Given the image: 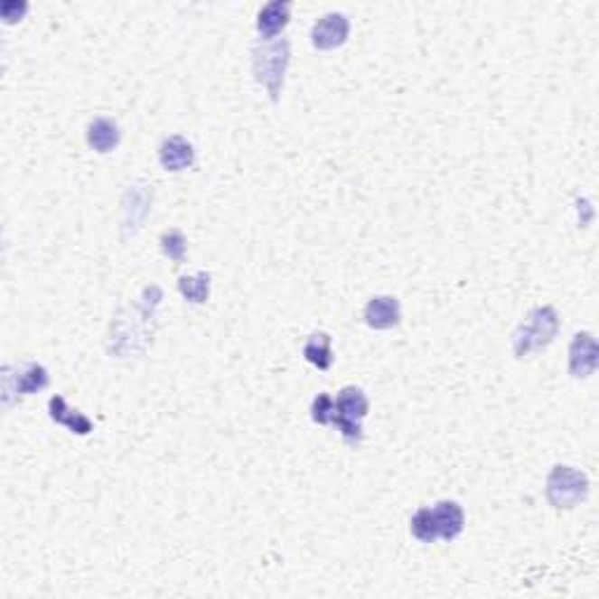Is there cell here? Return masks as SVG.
Wrapping results in <instances>:
<instances>
[{
    "mask_svg": "<svg viewBox=\"0 0 599 599\" xmlns=\"http://www.w3.org/2000/svg\"><path fill=\"white\" fill-rule=\"evenodd\" d=\"M251 57L256 82L267 89L272 101H279L285 70L291 63V42H288V38H272V41L256 42Z\"/></svg>",
    "mask_w": 599,
    "mask_h": 599,
    "instance_id": "1",
    "label": "cell"
},
{
    "mask_svg": "<svg viewBox=\"0 0 599 599\" xmlns=\"http://www.w3.org/2000/svg\"><path fill=\"white\" fill-rule=\"evenodd\" d=\"M559 331V316L553 307H534L527 316L525 323L518 325V331L513 332V354L518 359L541 351L543 347H548L555 340Z\"/></svg>",
    "mask_w": 599,
    "mask_h": 599,
    "instance_id": "2",
    "label": "cell"
},
{
    "mask_svg": "<svg viewBox=\"0 0 599 599\" xmlns=\"http://www.w3.org/2000/svg\"><path fill=\"white\" fill-rule=\"evenodd\" d=\"M590 491V480L588 475L578 471L574 466H565V463H557V466L550 471L548 482H546V497L553 503L555 508H576L578 503H583L588 499Z\"/></svg>",
    "mask_w": 599,
    "mask_h": 599,
    "instance_id": "3",
    "label": "cell"
},
{
    "mask_svg": "<svg viewBox=\"0 0 599 599\" xmlns=\"http://www.w3.org/2000/svg\"><path fill=\"white\" fill-rule=\"evenodd\" d=\"M50 384V372L41 363H19L3 368V403L5 407H12L23 396H33Z\"/></svg>",
    "mask_w": 599,
    "mask_h": 599,
    "instance_id": "4",
    "label": "cell"
},
{
    "mask_svg": "<svg viewBox=\"0 0 599 599\" xmlns=\"http://www.w3.org/2000/svg\"><path fill=\"white\" fill-rule=\"evenodd\" d=\"M349 31H351V22H349L347 14H342V12H328V14L316 19L309 38H312V45L319 51H331L347 42Z\"/></svg>",
    "mask_w": 599,
    "mask_h": 599,
    "instance_id": "5",
    "label": "cell"
},
{
    "mask_svg": "<svg viewBox=\"0 0 599 599\" xmlns=\"http://www.w3.org/2000/svg\"><path fill=\"white\" fill-rule=\"evenodd\" d=\"M599 347L593 332H576L569 344V375L585 379L597 370Z\"/></svg>",
    "mask_w": 599,
    "mask_h": 599,
    "instance_id": "6",
    "label": "cell"
},
{
    "mask_svg": "<svg viewBox=\"0 0 599 599\" xmlns=\"http://www.w3.org/2000/svg\"><path fill=\"white\" fill-rule=\"evenodd\" d=\"M431 510V519H434L435 534L443 541H454L463 531L466 525V515H463V508L459 506V501H452V499H443L435 506H428Z\"/></svg>",
    "mask_w": 599,
    "mask_h": 599,
    "instance_id": "7",
    "label": "cell"
},
{
    "mask_svg": "<svg viewBox=\"0 0 599 599\" xmlns=\"http://www.w3.org/2000/svg\"><path fill=\"white\" fill-rule=\"evenodd\" d=\"M157 154H160L162 169H166V172H172V173L185 172V169H190V166L194 164L192 143H190L188 138L178 136V134L164 138L160 145V153Z\"/></svg>",
    "mask_w": 599,
    "mask_h": 599,
    "instance_id": "8",
    "label": "cell"
},
{
    "mask_svg": "<svg viewBox=\"0 0 599 599\" xmlns=\"http://www.w3.org/2000/svg\"><path fill=\"white\" fill-rule=\"evenodd\" d=\"M366 323L375 331H391L400 323V303L394 295H377L366 304Z\"/></svg>",
    "mask_w": 599,
    "mask_h": 599,
    "instance_id": "9",
    "label": "cell"
},
{
    "mask_svg": "<svg viewBox=\"0 0 599 599\" xmlns=\"http://www.w3.org/2000/svg\"><path fill=\"white\" fill-rule=\"evenodd\" d=\"M288 22H291V3L275 0V3H267L263 10L257 12L256 29L257 33L263 35V41H272L288 26Z\"/></svg>",
    "mask_w": 599,
    "mask_h": 599,
    "instance_id": "10",
    "label": "cell"
},
{
    "mask_svg": "<svg viewBox=\"0 0 599 599\" xmlns=\"http://www.w3.org/2000/svg\"><path fill=\"white\" fill-rule=\"evenodd\" d=\"M335 400V415H332V422L337 416L340 419H351V422H363L370 410V400H368L366 391L359 387H344ZM331 422V424H332Z\"/></svg>",
    "mask_w": 599,
    "mask_h": 599,
    "instance_id": "11",
    "label": "cell"
},
{
    "mask_svg": "<svg viewBox=\"0 0 599 599\" xmlns=\"http://www.w3.org/2000/svg\"><path fill=\"white\" fill-rule=\"evenodd\" d=\"M120 126H117V122H115L113 117H97V120H92L89 126H87V143H89V148L101 154L113 153V150L120 145Z\"/></svg>",
    "mask_w": 599,
    "mask_h": 599,
    "instance_id": "12",
    "label": "cell"
},
{
    "mask_svg": "<svg viewBox=\"0 0 599 599\" xmlns=\"http://www.w3.org/2000/svg\"><path fill=\"white\" fill-rule=\"evenodd\" d=\"M47 407H50L51 422H57V424H61V426H66L70 434L87 435L89 431H92V422H89L82 412H78V410H73V407L66 406L63 396H51L50 406Z\"/></svg>",
    "mask_w": 599,
    "mask_h": 599,
    "instance_id": "13",
    "label": "cell"
},
{
    "mask_svg": "<svg viewBox=\"0 0 599 599\" xmlns=\"http://www.w3.org/2000/svg\"><path fill=\"white\" fill-rule=\"evenodd\" d=\"M126 194L132 197V204H125V211H126V220H125V228L132 229V234L136 232L138 228H141L143 218L148 216V213L138 211V206L141 209H150V200H153V185L148 183H134L126 188Z\"/></svg>",
    "mask_w": 599,
    "mask_h": 599,
    "instance_id": "14",
    "label": "cell"
},
{
    "mask_svg": "<svg viewBox=\"0 0 599 599\" xmlns=\"http://www.w3.org/2000/svg\"><path fill=\"white\" fill-rule=\"evenodd\" d=\"M304 359L319 370H328L332 366V340L328 332H312L303 349Z\"/></svg>",
    "mask_w": 599,
    "mask_h": 599,
    "instance_id": "15",
    "label": "cell"
},
{
    "mask_svg": "<svg viewBox=\"0 0 599 599\" xmlns=\"http://www.w3.org/2000/svg\"><path fill=\"white\" fill-rule=\"evenodd\" d=\"M178 291H181V295H183L188 303L204 304L206 300H209V293H211V276H209V272L181 276V279H178Z\"/></svg>",
    "mask_w": 599,
    "mask_h": 599,
    "instance_id": "16",
    "label": "cell"
},
{
    "mask_svg": "<svg viewBox=\"0 0 599 599\" xmlns=\"http://www.w3.org/2000/svg\"><path fill=\"white\" fill-rule=\"evenodd\" d=\"M160 246L162 253H164L169 260L173 263H183L185 253H188V239H185V234L181 229H166L164 234L160 237Z\"/></svg>",
    "mask_w": 599,
    "mask_h": 599,
    "instance_id": "17",
    "label": "cell"
},
{
    "mask_svg": "<svg viewBox=\"0 0 599 599\" xmlns=\"http://www.w3.org/2000/svg\"><path fill=\"white\" fill-rule=\"evenodd\" d=\"M410 531H412V537H415L416 541H422V543L438 541V534H435L434 519H431V510H428V506L419 508V510L412 515Z\"/></svg>",
    "mask_w": 599,
    "mask_h": 599,
    "instance_id": "18",
    "label": "cell"
},
{
    "mask_svg": "<svg viewBox=\"0 0 599 599\" xmlns=\"http://www.w3.org/2000/svg\"><path fill=\"white\" fill-rule=\"evenodd\" d=\"M335 415V400L328 394H319L312 400V419L316 424H331Z\"/></svg>",
    "mask_w": 599,
    "mask_h": 599,
    "instance_id": "19",
    "label": "cell"
},
{
    "mask_svg": "<svg viewBox=\"0 0 599 599\" xmlns=\"http://www.w3.org/2000/svg\"><path fill=\"white\" fill-rule=\"evenodd\" d=\"M29 12V3H17V0H7V3H3V7H0V17H3V22L5 23H14L19 22V19L23 17Z\"/></svg>",
    "mask_w": 599,
    "mask_h": 599,
    "instance_id": "20",
    "label": "cell"
}]
</instances>
